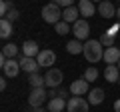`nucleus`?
I'll use <instances>...</instances> for the list:
<instances>
[{
	"instance_id": "obj_26",
	"label": "nucleus",
	"mask_w": 120,
	"mask_h": 112,
	"mask_svg": "<svg viewBox=\"0 0 120 112\" xmlns=\"http://www.w3.org/2000/svg\"><path fill=\"white\" fill-rule=\"evenodd\" d=\"M12 8H14L12 0H2V2H0V14H2V18H4V16H6V14H8Z\"/></svg>"
},
{
	"instance_id": "obj_33",
	"label": "nucleus",
	"mask_w": 120,
	"mask_h": 112,
	"mask_svg": "<svg viewBox=\"0 0 120 112\" xmlns=\"http://www.w3.org/2000/svg\"><path fill=\"white\" fill-rule=\"evenodd\" d=\"M116 18H118V20H120V6H118V8H116Z\"/></svg>"
},
{
	"instance_id": "obj_6",
	"label": "nucleus",
	"mask_w": 120,
	"mask_h": 112,
	"mask_svg": "<svg viewBox=\"0 0 120 112\" xmlns=\"http://www.w3.org/2000/svg\"><path fill=\"white\" fill-rule=\"evenodd\" d=\"M46 98H48V92L44 90V86H42V88H32L30 94H28V104H30L32 108H40Z\"/></svg>"
},
{
	"instance_id": "obj_17",
	"label": "nucleus",
	"mask_w": 120,
	"mask_h": 112,
	"mask_svg": "<svg viewBox=\"0 0 120 112\" xmlns=\"http://www.w3.org/2000/svg\"><path fill=\"white\" fill-rule=\"evenodd\" d=\"M118 60H120V48L110 46L104 50V62L106 64H118Z\"/></svg>"
},
{
	"instance_id": "obj_13",
	"label": "nucleus",
	"mask_w": 120,
	"mask_h": 112,
	"mask_svg": "<svg viewBox=\"0 0 120 112\" xmlns=\"http://www.w3.org/2000/svg\"><path fill=\"white\" fill-rule=\"evenodd\" d=\"M20 50H22V56H28V58H36L40 54V48H38V44L34 40H26Z\"/></svg>"
},
{
	"instance_id": "obj_23",
	"label": "nucleus",
	"mask_w": 120,
	"mask_h": 112,
	"mask_svg": "<svg viewBox=\"0 0 120 112\" xmlns=\"http://www.w3.org/2000/svg\"><path fill=\"white\" fill-rule=\"evenodd\" d=\"M114 42H116V36L114 34H110V32H104L102 36H100V44H102L104 48H110V46H114Z\"/></svg>"
},
{
	"instance_id": "obj_10",
	"label": "nucleus",
	"mask_w": 120,
	"mask_h": 112,
	"mask_svg": "<svg viewBox=\"0 0 120 112\" xmlns=\"http://www.w3.org/2000/svg\"><path fill=\"white\" fill-rule=\"evenodd\" d=\"M2 70H4V76L6 78H14V76H18V72H20V62L16 60V58H8V60L2 64Z\"/></svg>"
},
{
	"instance_id": "obj_2",
	"label": "nucleus",
	"mask_w": 120,
	"mask_h": 112,
	"mask_svg": "<svg viewBox=\"0 0 120 112\" xmlns=\"http://www.w3.org/2000/svg\"><path fill=\"white\" fill-rule=\"evenodd\" d=\"M42 18H44V22H48V24H58L60 18H62L60 6L56 4V2H48V4L42 8Z\"/></svg>"
},
{
	"instance_id": "obj_14",
	"label": "nucleus",
	"mask_w": 120,
	"mask_h": 112,
	"mask_svg": "<svg viewBox=\"0 0 120 112\" xmlns=\"http://www.w3.org/2000/svg\"><path fill=\"white\" fill-rule=\"evenodd\" d=\"M78 16H80V10H78L76 4H74V6H68V8L62 10V20L68 22V24H74L76 20H80Z\"/></svg>"
},
{
	"instance_id": "obj_18",
	"label": "nucleus",
	"mask_w": 120,
	"mask_h": 112,
	"mask_svg": "<svg viewBox=\"0 0 120 112\" xmlns=\"http://www.w3.org/2000/svg\"><path fill=\"white\" fill-rule=\"evenodd\" d=\"M104 78H106V82H118L120 80V70L116 64H106V68H104Z\"/></svg>"
},
{
	"instance_id": "obj_25",
	"label": "nucleus",
	"mask_w": 120,
	"mask_h": 112,
	"mask_svg": "<svg viewBox=\"0 0 120 112\" xmlns=\"http://www.w3.org/2000/svg\"><path fill=\"white\" fill-rule=\"evenodd\" d=\"M84 80H88V82H94L96 78H98V68H94V66H90V68H86L84 70Z\"/></svg>"
},
{
	"instance_id": "obj_31",
	"label": "nucleus",
	"mask_w": 120,
	"mask_h": 112,
	"mask_svg": "<svg viewBox=\"0 0 120 112\" xmlns=\"http://www.w3.org/2000/svg\"><path fill=\"white\" fill-rule=\"evenodd\" d=\"M0 90H6V76L0 78Z\"/></svg>"
},
{
	"instance_id": "obj_1",
	"label": "nucleus",
	"mask_w": 120,
	"mask_h": 112,
	"mask_svg": "<svg viewBox=\"0 0 120 112\" xmlns=\"http://www.w3.org/2000/svg\"><path fill=\"white\" fill-rule=\"evenodd\" d=\"M104 50H106V48L100 44V40L92 38V40H86V42H84V52H82V54H84V58L88 62L94 64V62L104 60Z\"/></svg>"
},
{
	"instance_id": "obj_15",
	"label": "nucleus",
	"mask_w": 120,
	"mask_h": 112,
	"mask_svg": "<svg viewBox=\"0 0 120 112\" xmlns=\"http://www.w3.org/2000/svg\"><path fill=\"white\" fill-rule=\"evenodd\" d=\"M66 104H68V100L60 98V96L50 98L48 100V112H66Z\"/></svg>"
},
{
	"instance_id": "obj_11",
	"label": "nucleus",
	"mask_w": 120,
	"mask_h": 112,
	"mask_svg": "<svg viewBox=\"0 0 120 112\" xmlns=\"http://www.w3.org/2000/svg\"><path fill=\"white\" fill-rule=\"evenodd\" d=\"M78 10H80V16L82 18H90V16H94V12L98 8L94 6V2L92 0H78Z\"/></svg>"
},
{
	"instance_id": "obj_34",
	"label": "nucleus",
	"mask_w": 120,
	"mask_h": 112,
	"mask_svg": "<svg viewBox=\"0 0 120 112\" xmlns=\"http://www.w3.org/2000/svg\"><path fill=\"white\" fill-rule=\"evenodd\" d=\"M32 112H44L42 108H32Z\"/></svg>"
},
{
	"instance_id": "obj_36",
	"label": "nucleus",
	"mask_w": 120,
	"mask_h": 112,
	"mask_svg": "<svg viewBox=\"0 0 120 112\" xmlns=\"http://www.w3.org/2000/svg\"><path fill=\"white\" fill-rule=\"evenodd\" d=\"M116 66H118V70H120V60H118V64H116Z\"/></svg>"
},
{
	"instance_id": "obj_28",
	"label": "nucleus",
	"mask_w": 120,
	"mask_h": 112,
	"mask_svg": "<svg viewBox=\"0 0 120 112\" xmlns=\"http://www.w3.org/2000/svg\"><path fill=\"white\" fill-rule=\"evenodd\" d=\"M52 2H56L60 8H68V6H74V2H76V0H52Z\"/></svg>"
},
{
	"instance_id": "obj_7",
	"label": "nucleus",
	"mask_w": 120,
	"mask_h": 112,
	"mask_svg": "<svg viewBox=\"0 0 120 112\" xmlns=\"http://www.w3.org/2000/svg\"><path fill=\"white\" fill-rule=\"evenodd\" d=\"M70 94L72 96H84L90 92V82L84 80V78H78V80H72V84H70Z\"/></svg>"
},
{
	"instance_id": "obj_24",
	"label": "nucleus",
	"mask_w": 120,
	"mask_h": 112,
	"mask_svg": "<svg viewBox=\"0 0 120 112\" xmlns=\"http://www.w3.org/2000/svg\"><path fill=\"white\" fill-rule=\"evenodd\" d=\"M54 32H56L58 36L68 34V32H70V24H68V22H64V20H60L58 24H54Z\"/></svg>"
},
{
	"instance_id": "obj_12",
	"label": "nucleus",
	"mask_w": 120,
	"mask_h": 112,
	"mask_svg": "<svg viewBox=\"0 0 120 112\" xmlns=\"http://www.w3.org/2000/svg\"><path fill=\"white\" fill-rule=\"evenodd\" d=\"M98 14L102 18L112 20V18H116V8H114V4H112L110 0H102V2L98 4Z\"/></svg>"
},
{
	"instance_id": "obj_27",
	"label": "nucleus",
	"mask_w": 120,
	"mask_h": 112,
	"mask_svg": "<svg viewBox=\"0 0 120 112\" xmlns=\"http://www.w3.org/2000/svg\"><path fill=\"white\" fill-rule=\"evenodd\" d=\"M4 18H6V20H10V22H16L18 18H20V12H18L16 8H12V10H10V12L4 16Z\"/></svg>"
},
{
	"instance_id": "obj_20",
	"label": "nucleus",
	"mask_w": 120,
	"mask_h": 112,
	"mask_svg": "<svg viewBox=\"0 0 120 112\" xmlns=\"http://www.w3.org/2000/svg\"><path fill=\"white\" fill-rule=\"evenodd\" d=\"M28 84L32 88H42V86H46V80L38 72H34V74H28Z\"/></svg>"
},
{
	"instance_id": "obj_37",
	"label": "nucleus",
	"mask_w": 120,
	"mask_h": 112,
	"mask_svg": "<svg viewBox=\"0 0 120 112\" xmlns=\"http://www.w3.org/2000/svg\"><path fill=\"white\" fill-rule=\"evenodd\" d=\"M118 84H120V80H118Z\"/></svg>"
},
{
	"instance_id": "obj_3",
	"label": "nucleus",
	"mask_w": 120,
	"mask_h": 112,
	"mask_svg": "<svg viewBox=\"0 0 120 112\" xmlns=\"http://www.w3.org/2000/svg\"><path fill=\"white\" fill-rule=\"evenodd\" d=\"M72 34L76 40H88V34H90V24L86 18H80V20H76L72 24Z\"/></svg>"
},
{
	"instance_id": "obj_32",
	"label": "nucleus",
	"mask_w": 120,
	"mask_h": 112,
	"mask_svg": "<svg viewBox=\"0 0 120 112\" xmlns=\"http://www.w3.org/2000/svg\"><path fill=\"white\" fill-rule=\"evenodd\" d=\"M114 110H116V112H120V98L114 102Z\"/></svg>"
},
{
	"instance_id": "obj_9",
	"label": "nucleus",
	"mask_w": 120,
	"mask_h": 112,
	"mask_svg": "<svg viewBox=\"0 0 120 112\" xmlns=\"http://www.w3.org/2000/svg\"><path fill=\"white\" fill-rule=\"evenodd\" d=\"M18 62H20L22 72H26V74H34V72H38V68H40V64H38V60H36V58L20 56V58H18Z\"/></svg>"
},
{
	"instance_id": "obj_21",
	"label": "nucleus",
	"mask_w": 120,
	"mask_h": 112,
	"mask_svg": "<svg viewBox=\"0 0 120 112\" xmlns=\"http://www.w3.org/2000/svg\"><path fill=\"white\" fill-rule=\"evenodd\" d=\"M18 52H20V48H18L14 42L4 44V48H2V54H4L6 58H16V56H18Z\"/></svg>"
},
{
	"instance_id": "obj_35",
	"label": "nucleus",
	"mask_w": 120,
	"mask_h": 112,
	"mask_svg": "<svg viewBox=\"0 0 120 112\" xmlns=\"http://www.w3.org/2000/svg\"><path fill=\"white\" fill-rule=\"evenodd\" d=\"M92 2H98V4H100V2H102V0H92Z\"/></svg>"
},
{
	"instance_id": "obj_19",
	"label": "nucleus",
	"mask_w": 120,
	"mask_h": 112,
	"mask_svg": "<svg viewBox=\"0 0 120 112\" xmlns=\"http://www.w3.org/2000/svg\"><path fill=\"white\" fill-rule=\"evenodd\" d=\"M66 52H68V54H80V52H84V44L74 38V40H70V42H66Z\"/></svg>"
},
{
	"instance_id": "obj_4",
	"label": "nucleus",
	"mask_w": 120,
	"mask_h": 112,
	"mask_svg": "<svg viewBox=\"0 0 120 112\" xmlns=\"http://www.w3.org/2000/svg\"><path fill=\"white\" fill-rule=\"evenodd\" d=\"M90 102L82 96H70L66 104V112H88Z\"/></svg>"
},
{
	"instance_id": "obj_29",
	"label": "nucleus",
	"mask_w": 120,
	"mask_h": 112,
	"mask_svg": "<svg viewBox=\"0 0 120 112\" xmlns=\"http://www.w3.org/2000/svg\"><path fill=\"white\" fill-rule=\"evenodd\" d=\"M58 96H60V98H64V100H66V96H72V94H70V88H62V86H60L58 88Z\"/></svg>"
},
{
	"instance_id": "obj_8",
	"label": "nucleus",
	"mask_w": 120,
	"mask_h": 112,
	"mask_svg": "<svg viewBox=\"0 0 120 112\" xmlns=\"http://www.w3.org/2000/svg\"><path fill=\"white\" fill-rule=\"evenodd\" d=\"M36 60H38L40 68L42 66H46V68H52V64L56 62V52L50 50V48H44V50H40V54L36 56Z\"/></svg>"
},
{
	"instance_id": "obj_30",
	"label": "nucleus",
	"mask_w": 120,
	"mask_h": 112,
	"mask_svg": "<svg viewBox=\"0 0 120 112\" xmlns=\"http://www.w3.org/2000/svg\"><path fill=\"white\" fill-rule=\"evenodd\" d=\"M48 96L50 98H56L58 96V88H48Z\"/></svg>"
},
{
	"instance_id": "obj_16",
	"label": "nucleus",
	"mask_w": 120,
	"mask_h": 112,
	"mask_svg": "<svg viewBox=\"0 0 120 112\" xmlns=\"http://www.w3.org/2000/svg\"><path fill=\"white\" fill-rule=\"evenodd\" d=\"M86 96H88L86 100H88L92 106H98V104H102V102H104V96H106V94H104L102 88H92V90H90Z\"/></svg>"
},
{
	"instance_id": "obj_22",
	"label": "nucleus",
	"mask_w": 120,
	"mask_h": 112,
	"mask_svg": "<svg viewBox=\"0 0 120 112\" xmlns=\"http://www.w3.org/2000/svg\"><path fill=\"white\" fill-rule=\"evenodd\" d=\"M10 34H12V22L6 20V18H2V20H0V36H2V38H8Z\"/></svg>"
},
{
	"instance_id": "obj_5",
	"label": "nucleus",
	"mask_w": 120,
	"mask_h": 112,
	"mask_svg": "<svg viewBox=\"0 0 120 112\" xmlns=\"http://www.w3.org/2000/svg\"><path fill=\"white\" fill-rule=\"evenodd\" d=\"M44 80H46L48 88H60V84H62V80H64V74H62V70H58V68H48V72L44 74Z\"/></svg>"
}]
</instances>
